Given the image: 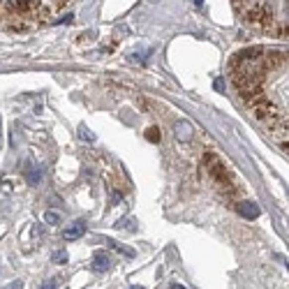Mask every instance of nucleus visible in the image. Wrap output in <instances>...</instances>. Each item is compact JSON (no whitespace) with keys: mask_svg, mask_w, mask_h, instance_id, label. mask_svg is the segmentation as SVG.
<instances>
[{"mask_svg":"<svg viewBox=\"0 0 289 289\" xmlns=\"http://www.w3.org/2000/svg\"><path fill=\"white\" fill-rule=\"evenodd\" d=\"M229 76L257 121L289 150V51L243 49L231 56Z\"/></svg>","mask_w":289,"mask_h":289,"instance_id":"1","label":"nucleus"},{"mask_svg":"<svg viewBox=\"0 0 289 289\" xmlns=\"http://www.w3.org/2000/svg\"><path fill=\"white\" fill-rule=\"evenodd\" d=\"M70 2H44V0H0V28L28 30L56 19Z\"/></svg>","mask_w":289,"mask_h":289,"instance_id":"2","label":"nucleus"},{"mask_svg":"<svg viewBox=\"0 0 289 289\" xmlns=\"http://www.w3.org/2000/svg\"><path fill=\"white\" fill-rule=\"evenodd\" d=\"M234 12L264 33L289 37V2H234Z\"/></svg>","mask_w":289,"mask_h":289,"instance_id":"3","label":"nucleus"},{"mask_svg":"<svg viewBox=\"0 0 289 289\" xmlns=\"http://www.w3.org/2000/svg\"><path fill=\"white\" fill-rule=\"evenodd\" d=\"M192 135H195L192 125H190L188 121H178V125H176V137H178L181 142H190V139H192Z\"/></svg>","mask_w":289,"mask_h":289,"instance_id":"4","label":"nucleus"},{"mask_svg":"<svg viewBox=\"0 0 289 289\" xmlns=\"http://www.w3.org/2000/svg\"><path fill=\"white\" fill-rule=\"evenodd\" d=\"M109 266H111L109 255H104V252H95V257H93V271L102 273V271H109Z\"/></svg>","mask_w":289,"mask_h":289,"instance_id":"5","label":"nucleus"},{"mask_svg":"<svg viewBox=\"0 0 289 289\" xmlns=\"http://www.w3.org/2000/svg\"><path fill=\"white\" fill-rule=\"evenodd\" d=\"M83 231H86L83 224H72V227H68L65 231H63V238H65V241H76V238L83 236Z\"/></svg>","mask_w":289,"mask_h":289,"instance_id":"6","label":"nucleus"},{"mask_svg":"<svg viewBox=\"0 0 289 289\" xmlns=\"http://www.w3.org/2000/svg\"><path fill=\"white\" fill-rule=\"evenodd\" d=\"M238 213H241L243 217H257V216H259V206H257V204L245 202V204H241V206H238Z\"/></svg>","mask_w":289,"mask_h":289,"instance_id":"7","label":"nucleus"},{"mask_svg":"<svg viewBox=\"0 0 289 289\" xmlns=\"http://www.w3.org/2000/svg\"><path fill=\"white\" fill-rule=\"evenodd\" d=\"M51 262L54 264H68V252H65V250H56L54 255H51Z\"/></svg>","mask_w":289,"mask_h":289,"instance_id":"8","label":"nucleus"},{"mask_svg":"<svg viewBox=\"0 0 289 289\" xmlns=\"http://www.w3.org/2000/svg\"><path fill=\"white\" fill-rule=\"evenodd\" d=\"M146 139H148V142H153V144H157V142H160V130H157V128H148Z\"/></svg>","mask_w":289,"mask_h":289,"instance_id":"9","label":"nucleus"},{"mask_svg":"<svg viewBox=\"0 0 289 289\" xmlns=\"http://www.w3.org/2000/svg\"><path fill=\"white\" fill-rule=\"evenodd\" d=\"M44 222H47V224H58V222H61V216H58V213L47 211V213H44Z\"/></svg>","mask_w":289,"mask_h":289,"instance_id":"10","label":"nucleus"},{"mask_svg":"<svg viewBox=\"0 0 289 289\" xmlns=\"http://www.w3.org/2000/svg\"><path fill=\"white\" fill-rule=\"evenodd\" d=\"M79 132H81V139H88V142H95V137L90 135V130H88V128H83V125H81V128H79Z\"/></svg>","mask_w":289,"mask_h":289,"instance_id":"11","label":"nucleus"},{"mask_svg":"<svg viewBox=\"0 0 289 289\" xmlns=\"http://www.w3.org/2000/svg\"><path fill=\"white\" fill-rule=\"evenodd\" d=\"M40 289H58V280H56V278H54V280H47V283L42 285Z\"/></svg>","mask_w":289,"mask_h":289,"instance_id":"12","label":"nucleus"},{"mask_svg":"<svg viewBox=\"0 0 289 289\" xmlns=\"http://www.w3.org/2000/svg\"><path fill=\"white\" fill-rule=\"evenodd\" d=\"M7 289H23V283H21V280H16V283H14V285H9V287H7Z\"/></svg>","mask_w":289,"mask_h":289,"instance_id":"13","label":"nucleus"},{"mask_svg":"<svg viewBox=\"0 0 289 289\" xmlns=\"http://www.w3.org/2000/svg\"><path fill=\"white\" fill-rule=\"evenodd\" d=\"M169 289H185V287H183V285H171Z\"/></svg>","mask_w":289,"mask_h":289,"instance_id":"14","label":"nucleus"},{"mask_svg":"<svg viewBox=\"0 0 289 289\" xmlns=\"http://www.w3.org/2000/svg\"><path fill=\"white\" fill-rule=\"evenodd\" d=\"M130 289H144V287H130Z\"/></svg>","mask_w":289,"mask_h":289,"instance_id":"15","label":"nucleus"}]
</instances>
